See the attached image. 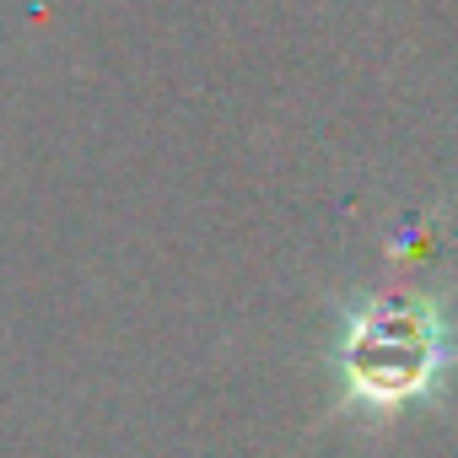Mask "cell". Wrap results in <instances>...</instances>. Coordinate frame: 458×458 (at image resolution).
Listing matches in <instances>:
<instances>
[{"label":"cell","mask_w":458,"mask_h":458,"mask_svg":"<svg viewBox=\"0 0 458 458\" xmlns=\"http://www.w3.org/2000/svg\"><path fill=\"white\" fill-rule=\"evenodd\" d=\"M458 367V335L447 318V292L388 286L340 313L335 377L340 410L361 420H394L437 394Z\"/></svg>","instance_id":"cell-1"}]
</instances>
